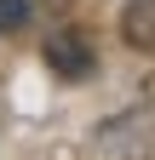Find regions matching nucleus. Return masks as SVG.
<instances>
[{"label": "nucleus", "instance_id": "obj_2", "mask_svg": "<svg viewBox=\"0 0 155 160\" xmlns=\"http://www.w3.org/2000/svg\"><path fill=\"white\" fill-rule=\"evenodd\" d=\"M121 34H126V46L155 52V0H126V12H121Z\"/></svg>", "mask_w": 155, "mask_h": 160}, {"label": "nucleus", "instance_id": "obj_3", "mask_svg": "<svg viewBox=\"0 0 155 160\" xmlns=\"http://www.w3.org/2000/svg\"><path fill=\"white\" fill-rule=\"evenodd\" d=\"M23 23H29V0H0V34H12Z\"/></svg>", "mask_w": 155, "mask_h": 160}, {"label": "nucleus", "instance_id": "obj_1", "mask_svg": "<svg viewBox=\"0 0 155 160\" xmlns=\"http://www.w3.org/2000/svg\"><path fill=\"white\" fill-rule=\"evenodd\" d=\"M46 63L57 80H86L98 69V52H92V40L81 29H57V34H46Z\"/></svg>", "mask_w": 155, "mask_h": 160}]
</instances>
